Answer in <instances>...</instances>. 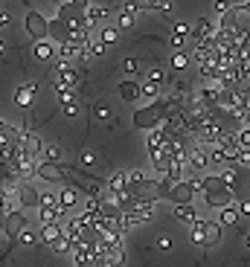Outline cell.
I'll return each mask as SVG.
<instances>
[{
    "label": "cell",
    "mask_w": 250,
    "mask_h": 267,
    "mask_svg": "<svg viewBox=\"0 0 250 267\" xmlns=\"http://www.w3.org/2000/svg\"><path fill=\"white\" fill-rule=\"evenodd\" d=\"M218 238H221V224H218V221L198 218V221L192 224V241H195V244L213 247V244H218Z\"/></svg>",
    "instance_id": "6da1fadb"
},
{
    "label": "cell",
    "mask_w": 250,
    "mask_h": 267,
    "mask_svg": "<svg viewBox=\"0 0 250 267\" xmlns=\"http://www.w3.org/2000/svg\"><path fill=\"white\" fill-rule=\"evenodd\" d=\"M15 198H17V209H38L41 192H38L32 183H20L15 189Z\"/></svg>",
    "instance_id": "7a4b0ae2"
},
{
    "label": "cell",
    "mask_w": 250,
    "mask_h": 267,
    "mask_svg": "<svg viewBox=\"0 0 250 267\" xmlns=\"http://www.w3.org/2000/svg\"><path fill=\"white\" fill-rule=\"evenodd\" d=\"M26 32L32 35L35 41H44L47 38V17L41 12H26Z\"/></svg>",
    "instance_id": "3957f363"
},
{
    "label": "cell",
    "mask_w": 250,
    "mask_h": 267,
    "mask_svg": "<svg viewBox=\"0 0 250 267\" xmlns=\"http://www.w3.org/2000/svg\"><path fill=\"white\" fill-rule=\"evenodd\" d=\"M166 198L172 200L175 206H178V203H192V198H195V195H192V189H189V183H186V180H178V183L169 186Z\"/></svg>",
    "instance_id": "277c9868"
},
{
    "label": "cell",
    "mask_w": 250,
    "mask_h": 267,
    "mask_svg": "<svg viewBox=\"0 0 250 267\" xmlns=\"http://www.w3.org/2000/svg\"><path fill=\"white\" fill-rule=\"evenodd\" d=\"M35 177H41V180H47V183H61V180H64V168H58L55 163H38Z\"/></svg>",
    "instance_id": "5b68a950"
},
{
    "label": "cell",
    "mask_w": 250,
    "mask_h": 267,
    "mask_svg": "<svg viewBox=\"0 0 250 267\" xmlns=\"http://www.w3.org/2000/svg\"><path fill=\"white\" fill-rule=\"evenodd\" d=\"M35 96H38V84L26 82V84H20V87L15 90V96H12V99H15L17 108H29V105L35 102Z\"/></svg>",
    "instance_id": "8992f818"
},
{
    "label": "cell",
    "mask_w": 250,
    "mask_h": 267,
    "mask_svg": "<svg viewBox=\"0 0 250 267\" xmlns=\"http://www.w3.org/2000/svg\"><path fill=\"white\" fill-rule=\"evenodd\" d=\"M186 166L192 168V171H204V168L210 166V157H207V148L204 145H195V148L186 154Z\"/></svg>",
    "instance_id": "52a82bcc"
},
{
    "label": "cell",
    "mask_w": 250,
    "mask_h": 267,
    "mask_svg": "<svg viewBox=\"0 0 250 267\" xmlns=\"http://www.w3.org/2000/svg\"><path fill=\"white\" fill-rule=\"evenodd\" d=\"M218 26L213 23V17H198L195 20V26H192V35L198 38V41H207V38H216Z\"/></svg>",
    "instance_id": "ba28073f"
},
{
    "label": "cell",
    "mask_w": 250,
    "mask_h": 267,
    "mask_svg": "<svg viewBox=\"0 0 250 267\" xmlns=\"http://www.w3.org/2000/svg\"><path fill=\"white\" fill-rule=\"evenodd\" d=\"M218 148H221V154L227 157V160H236V154H239V142H236V134H221L218 136V142H216Z\"/></svg>",
    "instance_id": "9c48e42d"
},
{
    "label": "cell",
    "mask_w": 250,
    "mask_h": 267,
    "mask_svg": "<svg viewBox=\"0 0 250 267\" xmlns=\"http://www.w3.org/2000/svg\"><path fill=\"white\" fill-rule=\"evenodd\" d=\"M146 145H149L151 157H154V154H160V151L166 148V134L160 131V128H151V131L146 134Z\"/></svg>",
    "instance_id": "30bf717a"
},
{
    "label": "cell",
    "mask_w": 250,
    "mask_h": 267,
    "mask_svg": "<svg viewBox=\"0 0 250 267\" xmlns=\"http://www.w3.org/2000/svg\"><path fill=\"white\" fill-rule=\"evenodd\" d=\"M32 55L38 58V61H52V58H55V44H52L50 38L35 41V44H32Z\"/></svg>",
    "instance_id": "8fae6325"
},
{
    "label": "cell",
    "mask_w": 250,
    "mask_h": 267,
    "mask_svg": "<svg viewBox=\"0 0 250 267\" xmlns=\"http://www.w3.org/2000/svg\"><path fill=\"white\" fill-rule=\"evenodd\" d=\"M55 203H58V209H61V212H70V209H76V203H79V192L67 186V189H61V192H58Z\"/></svg>",
    "instance_id": "7c38bea8"
},
{
    "label": "cell",
    "mask_w": 250,
    "mask_h": 267,
    "mask_svg": "<svg viewBox=\"0 0 250 267\" xmlns=\"http://www.w3.org/2000/svg\"><path fill=\"white\" fill-rule=\"evenodd\" d=\"M20 230H26V221H23V215H20V209H17V212H12V215H6V227H3V233L9 235V238H17Z\"/></svg>",
    "instance_id": "4fadbf2b"
},
{
    "label": "cell",
    "mask_w": 250,
    "mask_h": 267,
    "mask_svg": "<svg viewBox=\"0 0 250 267\" xmlns=\"http://www.w3.org/2000/svg\"><path fill=\"white\" fill-rule=\"evenodd\" d=\"M230 200H233V192H204V203L213 206V209L230 206Z\"/></svg>",
    "instance_id": "5bb4252c"
},
{
    "label": "cell",
    "mask_w": 250,
    "mask_h": 267,
    "mask_svg": "<svg viewBox=\"0 0 250 267\" xmlns=\"http://www.w3.org/2000/svg\"><path fill=\"white\" fill-rule=\"evenodd\" d=\"M172 215L178 218L181 224H195V221L201 218L198 212H195V206H192V203H178V206L172 209Z\"/></svg>",
    "instance_id": "9a60e30c"
},
{
    "label": "cell",
    "mask_w": 250,
    "mask_h": 267,
    "mask_svg": "<svg viewBox=\"0 0 250 267\" xmlns=\"http://www.w3.org/2000/svg\"><path fill=\"white\" fill-rule=\"evenodd\" d=\"M61 235H64V230H61V224L55 221V224H44V227H41V235H38V238H41L44 244H52V241H58Z\"/></svg>",
    "instance_id": "2e32d148"
},
{
    "label": "cell",
    "mask_w": 250,
    "mask_h": 267,
    "mask_svg": "<svg viewBox=\"0 0 250 267\" xmlns=\"http://www.w3.org/2000/svg\"><path fill=\"white\" fill-rule=\"evenodd\" d=\"M84 17H87V23H90V26H96V23H102V20L108 17V9H105V6H93V3H87Z\"/></svg>",
    "instance_id": "e0dca14e"
},
{
    "label": "cell",
    "mask_w": 250,
    "mask_h": 267,
    "mask_svg": "<svg viewBox=\"0 0 250 267\" xmlns=\"http://www.w3.org/2000/svg\"><path fill=\"white\" fill-rule=\"evenodd\" d=\"M218 224H227V227H236V224H239V209H236L233 203L218 209Z\"/></svg>",
    "instance_id": "ac0fdd59"
},
{
    "label": "cell",
    "mask_w": 250,
    "mask_h": 267,
    "mask_svg": "<svg viewBox=\"0 0 250 267\" xmlns=\"http://www.w3.org/2000/svg\"><path fill=\"white\" fill-rule=\"evenodd\" d=\"M117 90H119V96H122L125 102H134L137 96H140V84L134 82V79H128V82H122V84L117 87Z\"/></svg>",
    "instance_id": "d6986e66"
},
{
    "label": "cell",
    "mask_w": 250,
    "mask_h": 267,
    "mask_svg": "<svg viewBox=\"0 0 250 267\" xmlns=\"http://www.w3.org/2000/svg\"><path fill=\"white\" fill-rule=\"evenodd\" d=\"M41 160H44V163H58V160H61V148H58L55 142H44V145H41Z\"/></svg>",
    "instance_id": "ffe728a7"
},
{
    "label": "cell",
    "mask_w": 250,
    "mask_h": 267,
    "mask_svg": "<svg viewBox=\"0 0 250 267\" xmlns=\"http://www.w3.org/2000/svg\"><path fill=\"white\" fill-rule=\"evenodd\" d=\"M125 171H114L111 177H108V189H111V195H119V192H125Z\"/></svg>",
    "instance_id": "44dd1931"
},
{
    "label": "cell",
    "mask_w": 250,
    "mask_h": 267,
    "mask_svg": "<svg viewBox=\"0 0 250 267\" xmlns=\"http://www.w3.org/2000/svg\"><path fill=\"white\" fill-rule=\"evenodd\" d=\"M134 20H137V15H134L128 6H122V12H119V17H117V29L119 32H122V29H131Z\"/></svg>",
    "instance_id": "7402d4cb"
},
{
    "label": "cell",
    "mask_w": 250,
    "mask_h": 267,
    "mask_svg": "<svg viewBox=\"0 0 250 267\" xmlns=\"http://www.w3.org/2000/svg\"><path fill=\"white\" fill-rule=\"evenodd\" d=\"M117 41H119V29H117V26H105V29L99 32V44H102V47L117 44Z\"/></svg>",
    "instance_id": "603a6c76"
},
{
    "label": "cell",
    "mask_w": 250,
    "mask_h": 267,
    "mask_svg": "<svg viewBox=\"0 0 250 267\" xmlns=\"http://www.w3.org/2000/svg\"><path fill=\"white\" fill-rule=\"evenodd\" d=\"M17 241H20L23 247H35L41 238H38V233H35V230H20V233H17Z\"/></svg>",
    "instance_id": "cb8c5ba5"
},
{
    "label": "cell",
    "mask_w": 250,
    "mask_h": 267,
    "mask_svg": "<svg viewBox=\"0 0 250 267\" xmlns=\"http://www.w3.org/2000/svg\"><path fill=\"white\" fill-rule=\"evenodd\" d=\"M50 247H52V253H58V256H64V253H70V250H73V241H70V238H64V235H61L58 241H52Z\"/></svg>",
    "instance_id": "d4e9b609"
},
{
    "label": "cell",
    "mask_w": 250,
    "mask_h": 267,
    "mask_svg": "<svg viewBox=\"0 0 250 267\" xmlns=\"http://www.w3.org/2000/svg\"><path fill=\"white\" fill-rule=\"evenodd\" d=\"M140 96H149V99H160V84L146 82L143 87H140Z\"/></svg>",
    "instance_id": "484cf974"
},
{
    "label": "cell",
    "mask_w": 250,
    "mask_h": 267,
    "mask_svg": "<svg viewBox=\"0 0 250 267\" xmlns=\"http://www.w3.org/2000/svg\"><path fill=\"white\" fill-rule=\"evenodd\" d=\"M146 82H154V84H166L169 76L166 70H160V67H154V70H149V76H146Z\"/></svg>",
    "instance_id": "4316f807"
},
{
    "label": "cell",
    "mask_w": 250,
    "mask_h": 267,
    "mask_svg": "<svg viewBox=\"0 0 250 267\" xmlns=\"http://www.w3.org/2000/svg\"><path fill=\"white\" fill-rule=\"evenodd\" d=\"M230 9H233V0H213V12H216L218 17H224Z\"/></svg>",
    "instance_id": "83f0119b"
},
{
    "label": "cell",
    "mask_w": 250,
    "mask_h": 267,
    "mask_svg": "<svg viewBox=\"0 0 250 267\" xmlns=\"http://www.w3.org/2000/svg\"><path fill=\"white\" fill-rule=\"evenodd\" d=\"M207 157H210V163H216V166H224V163H227V157L221 154V148H218V145H210Z\"/></svg>",
    "instance_id": "f1b7e54d"
},
{
    "label": "cell",
    "mask_w": 250,
    "mask_h": 267,
    "mask_svg": "<svg viewBox=\"0 0 250 267\" xmlns=\"http://www.w3.org/2000/svg\"><path fill=\"white\" fill-rule=\"evenodd\" d=\"M61 111H64L67 117H79V114H82V108H79V102H76V99L61 102Z\"/></svg>",
    "instance_id": "f546056e"
},
{
    "label": "cell",
    "mask_w": 250,
    "mask_h": 267,
    "mask_svg": "<svg viewBox=\"0 0 250 267\" xmlns=\"http://www.w3.org/2000/svg\"><path fill=\"white\" fill-rule=\"evenodd\" d=\"M93 114H96L102 122H114V111H111L108 105H96V108H93Z\"/></svg>",
    "instance_id": "4dcf8cb0"
},
{
    "label": "cell",
    "mask_w": 250,
    "mask_h": 267,
    "mask_svg": "<svg viewBox=\"0 0 250 267\" xmlns=\"http://www.w3.org/2000/svg\"><path fill=\"white\" fill-rule=\"evenodd\" d=\"M79 163H82L84 168H93V166H96V154H93L90 148H84L82 154H79Z\"/></svg>",
    "instance_id": "1f68e13d"
},
{
    "label": "cell",
    "mask_w": 250,
    "mask_h": 267,
    "mask_svg": "<svg viewBox=\"0 0 250 267\" xmlns=\"http://www.w3.org/2000/svg\"><path fill=\"white\" fill-rule=\"evenodd\" d=\"M172 67H175V70H186V67H189V55H186V52H175V55H172Z\"/></svg>",
    "instance_id": "d6a6232c"
},
{
    "label": "cell",
    "mask_w": 250,
    "mask_h": 267,
    "mask_svg": "<svg viewBox=\"0 0 250 267\" xmlns=\"http://www.w3.org/2000/svg\"><path fill=\"white\" fill-rule=\"evenodd\" d=\"M125 6H128L134 15H137V12H146V9H151V0H128Z\"/></svg>",
    "instance_id": "836d02e7"
},
{
    "label": "cell",
    "mask_w": 250,
    "mask_h": 267,
    "mask_svg": "<svg viewBox=\"0 0 250 267\" xmlns=\"http://www.w3.org/2000/svg\"><path fill=\"white\" fill-rule=\"evenodd\" d=\"M236 166L250 168V148H239V154H236Z\"/></svg>",
    "instance_id": "e575fe53"
},
{
    "label": "cell",
    "mask_w": 250,
    "mask_h": 267,
    "mask_svg": "<svg viewBox=\"0 0 250 267\" xmlns=\"http://www.w3.org/2000/svg\"><path fill=\"white\" fill-rule=\"evenodd\" d=\"M236 142H239V148H250V128L236 131Z\"/></svg>",
    "instance_id": "d590c367"
},
{
    "label": "cell",
    "mask_w": 250,
    "mask_h": 267,
    "mask_svg": "<svg viewBox=\"0 0 250 267\" xmlns=\"http://www.w3.org/2000/svg\"><path fill=\"white\" fill-rule=\"evenodd\" d=\"M122 70H125L128 76H137V73H140V61H137V58H125V61H122Z\"/></svg>",
    "instance_id": "8d00e7d4"
},
{
    "label": "cell",
    "mask_w": 250,
    "mask_h": 267,
    "mask_svg": "<svg viewBox=\"0 0 250 267\" xmlns=\"http://www.w3.org/2000/svg\"><path fill=\"white\" fill-rule=\"evenodd\" d=\"M151 9H160L163 15H172V0H151Z\"/></svg>",
    "instance_id": "74e56055"
},
{
    "label": "cell",
    "mask_w": 250,
    "mask_h": 267,
    "mask_svg": "<svg viewBox=\"0 0 250 267\" xmlns=\"http://www.w3.org/2000/svg\"><path fill=\"white\" fill-rule=\"evenodd\" d=\"M41 206H58V203H55V198H52L50 192H41V200H38V209H41Z\"/></svg>",
    "instance_id": "f35d334b"
},
{
    "label": "cell",
    "mask_w": 250,
    "mask_h": 267,
    "mask_svg": "<svg viewBox=\"0 0 250 267\" xmlns=\"http://www.w3.org/2000/svg\"><path fill=\"white\" fill-rule=\"evenodd\" d=\"M236 117H239L242 122H245V128H250V108H248V105H245L242 111H236Z\"/></svg>",
    "instance_id": "ab89813d"
},
{
    "label": "cell",
    "mask_w": 250,
    "mask_h": 267,
    "mask_svg": "<svg viewBox=\"0 0 250 267\" xmlns=\"http://www.w3.org/2000/svg\"><path fill=\"white\" fill-rule=\"evenodd\" d=\"M172 32H184V35H189V32H192V26H189L186 20H178V23L172 26Z\"/></svg>",
    "instance_id": "60d3db41"
},
{
    "label": "cell",
    "mask_w": 250,
    "mask_h": 267,
    "mask_svg": "<svg viewBox=\"0 0 250 267\" xmlns=\"http://www.w3.org/2000/svg\"><path fill=\"white\" fill-rule=\"evenodd\" d=\"M236 209H239V218H242V215H250V198H242V203H239Z\"/></svg>",
    "instance_id": "b9f144b4"
},
{
    "label": "cell",
    "mask_w": 250,
    "mask_h": 267,
    "mask_svg": "<svg viewBox=\"0 0 250 267\" xmlns=\"http://www.w3.org/2000/svg\"><path fill=\"white\" fill-rule=\"evenodd\" d=\"M157 247L160 250H172V235H160L157 238Z\"/></svg>",
    "instance_id": "7bdbcfd3"
},
{
    "label": "cell",
    "mask_w": 250,
    "mask_h": 267,
    "mask_svg": "<svg viewBox=\"0 0 250 267\" xmlns=\"http://www.w3.org/2000/svg\"><path fill=\"white\" fill-rule=\"evenodd\" d=\"M175 93H178V96H189V84H186V82H175Z\"/></svg>",
    "instance_id": "ee69618b"
},
{
    "label": "cell",
    "mask_w": 250,
    "mask_h": 267,
    "mask_svg": "<svg viewBox=\"0 0 250 267\" xmlns=\"http://www.w3.org/2000/svg\"><path fill=\"white\" fill-rule=\"evenodd\" d=\"M9 20H12V15H9V9H3V6H0V26H6Z\"/></svg>",
    "instance_id": "f6af8a7d"
},
{
    "label": "cell",
    "mask_w": 250,
    "mask_h": 267,
    "mask_svg": "<svg viewBox=\"0 0 250 267\" xmlns=\"http://www.w3.org/2000/svg\"><path fill=\"white\" fill-rule=\"evenodd\" d=\"M70 3H73L76 9H82V12H84V9H87V0H70Z\"/></svg>",
    "instance_id": "bcb514c9"
},
{
    "label": "cell",
    "mask_w": 250,
    "mask_h": 267,
    "mask_svg": "<svg viewBox=\"0 0 250 267\" xmlns=\"http://www.w3.org/2000/svg\"><path fill=\"white\" fill-rule=\"evenodd\" d=\"M3 52H6V44H3V41H0V55H3Z\"/></svg>",
    "instance_id": "7dc6e473"
},
{
    "label": "cell",
    "mask_w": 250,
    "mask_h": 267,
    "mask_svg": "<svg viewBox=\"0 0 250 267\" xmlns=\"http://www.w3.org/2000/svg\"><path fill=\"white\" fill-rule=\"evenodd\" d=\"M245 244H248V247H250V233H248V235H245Z\"/></svg>",
    "instance_id": "c3c4849f"
},
{
    "label": "cell",
    "mask_w": 250,
    "mask_h": 267,
    "mask_svg": "<svg viewBox=\"0 0 250 267\" xmlns=\"http://www.w3.org/2000/svg\"><path fill=\"white\" fill-rule=\"evenodd\" d=\"M76 267H93V265H76Z\"/></svg>",
    "instance_id": "681fc988"
},
{
    "label": "cell",
    "mask_w": 250,
    "mask_h": 267,
    "mask_svg": "<svg viewBox=\"0 0 250 267\" xmlns=\"http://www.w3.org/2000/svg\"><path fill=\"white\" fill-rule=\"evenodd\" d=\"M233 3H236V0H233Z\"/></svg>",
    "instance_id": "f907efd6"
}]
</instances>
